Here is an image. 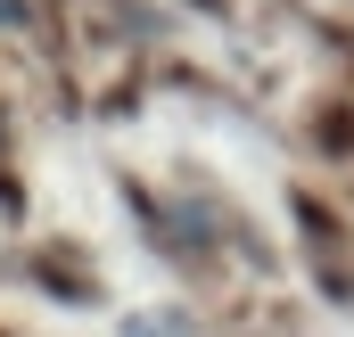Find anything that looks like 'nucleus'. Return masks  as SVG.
Segmentation results:
<instances>
[{
	"instance_id": "1",
	"label": "nucleus",
	"mask_w": 354,
	"mask_h": 337,
	"mask_svg": "<svg viewBox=\"0 0 354 337\" xmlns=\"http://www.w3.org/2000/svg\"><path fill=\"white\" fill-rule=\"evenodd\" d=\"M124 337H189V329H181L174 313H140V321H124Z\"/></svg>"
}]
</instances>
